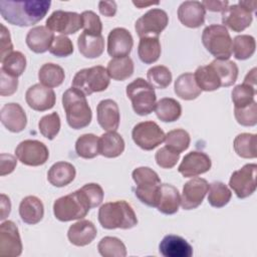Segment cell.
I'll list each match as a JSON object with an SVG mask.
<instances>
[{"label": "cell", "instance_id": "obj_37", "mask_svg": "<svg viewBox=\"0 0 257 257\" xmlns=\"http://www.w3.org/2000/svg\"><path fill=\"white\" fill-rule=\"evenodd\" d=\"M65 74L61 66L55 63H45L38 71V78L42 85L47 87H57L64 80Z\"/></svg>", "mask_w": 257, "mask_h": 257}, {"label": "cell", "instance_id": "obj_46", "mask_svg": "<svg viewBox=\"0 0 257 257\" xmlns=\"http://www.w3.org/2000/svg\"><path fill=\"white\" fill-rule=\"evenodd\" d=\"M147 79L154 88L164 89L172 82V73L167 66L156 65L148 70Z\"/></svg>", "mask_w": 257, "mask_h": 257}, {"label": "cell", "instance_id": "obj_10", "mask_svg": "<svg viewBox=\"0 0 257 257\" xmlns=\"http://www.w3.org/2000/svg\"><path fill=\"white\" fill-rule=\"evenodd\" d=\"M169 23V16L163 9L153 8L142 15L135 24V29L140 38L156 36L162 33Z\"/></svg>", "mask_w": 257, "mask_h": 257}, {"label": "cell", "instance_id": "obj_33", "mask_svg": "<svg viewBox=\"0 0 257 257\" xmlns=\"http://www.w3.org/2000/svg\"><path fill=\"white\" fill-rule=\"evenodd\" d=\"M210 64L215 69L221 86L227 87L235 83L238 77V66L234 61L229 59H215Z\"/></svg>", "mask_w": 257, "mask_h": 257}, {"label": "cell", "instance_id": "obj_51", "mask_svg": "<svg viewBox=\"0 0 257 257\" xmlns=\"http://www.w3.org/2000/svg\"><path fill=\"white\" fill-rule=\"evenodd\" d=\"M82 28L85 32L90 34H101L102 23L99 16L91 10L83 11L81 14Z\"/></svg>", "mask_w": 257, "mask_h": 257}, {"label": "cell", "instance_id": "obj_58", "mask_svg": "<svg viewBox=\"0 0 257 257\" xmlns=\"http://www.w3.org/2000/svg\"><path fill=\"white\" fill-rule=\"evenodd\" d=\"M0 207H1V217L0 219L3 221L5 220L11 211V203L9 197H7L5 194H1L0 197Z\"/></svg>", "mask_w": 257, "mask_h": 257}, {"label": "cell", "instance_id": "obj_16", "mask_svg": "<svg viewBox=\"0 0 257 257\" xmlns=\"http://www.w3.org/2000/svg\"><path fill=\"white\" fill-rule=\"evenodd\" d=\"M212 166L210 157L198 151L188 153L181 162L178 171L185 178H192L207 173Z\"/></svg>", "mask_w": 257, "mask_h": 257}, {"label": "cell", "instance_id": "obj_61", "mask_svg": "<svg viewBox=\"0 0 257 257\" xmlns=\"http://www.w3.org/2000/svg\"><path fill=\"white\" fill-rule=\"evenodd\" d=\"M133 4L135 5V6H137L138 8H144V7H147V6H149V5H158L159 4V2H148V3H146V2H141V1H134L133 2Z\"/></svg>", "mask_w": 257, "mask_h": 257}, {"label": "cell", "instance_id": "obj_13", "mask_svg": "<svg viewBox=\"0 0 257 257\" xmlns=\"http://www.w3.org/2000/svg\"><path fill=\"white\" fill-rule=\"evenodd\" d=\"M46 27L52 32H58L61 35L74 34L82 28V21L80 14L76 12L55 10L48 16Z\"/></svg>", "mask_w": 257, "mask_h": 257}, {"label": "cell", "instance_id": "obj_29", "mask_svg": "<svg viewBox=\"0 0 257 257\" xmlns=\"http://www.w3.org/2000/svg\"><path fill=\"white\" fill-rule=\"evenodd\" d=\"M76 175L75 168L68 162H57L53 164L47 173L48 182L57 188L70 184Z\"/></svg>", "mask_w": 257, "mask_h": 257}, {"label": "cell", "instance_id": "obj_45", "mask_svg": "<svg viewBox=\"0 0 257 257\" xmlns=\"http://www.w3.org/2000/svg\"><path fill=\"white\" fill-rule=\"evenodd\" d=\"M190 142V135L183 128H176L170 131L165 137L166 147L179 154H181L182 152L186 151L189 148Z\"/></svg>", "mask_w": 257, "mask_h": 257}, {"label": "cell", "instance_id": "obj_22", "mask_svg": "<svg viewBox=\"0 0 257 257\" xmlns=\"http://www.w3.org/2000/svg\"><path fill=\"white\" fill-rule=\"evenodd\" d=\"M206 9L202 2L185 1L178 8L180 22L189 28H198L205 22Z\"/></svg>", "mask_w": 257, "mask_h": 257}, {"label": "cell", "instance_id": "obj_49", "mask_svg": "<svg viewBox=\"0 0 257 257\" xmlns=\"http://www.w3.org/2000/svg\"><path fill=\"white\" fill-rule=\"evenodd\" d=\"M49 52L56 57H66L73 53V44L67 36L58 35L54 37Z\"/></svg>", "mask_w": 257, "mask_h": 257}, {"label": "cell", "instance_id": "obj_21", "mask_svg": "<svg viewBox=\"0 0 257 257\" xmlns=\"http://www.w3.org/2000/svg\"><path fill=\"white\" fill-rule=\"evenodd\" d=\"M97 122L106 132H115L118 128L120 114L117 103L112 99H102L96 106Z\"/></svg>", "mask_w": 257, "mask_h": 257}, {"label": "cell", "instance_id": "obj_47", "mask_svg": "<svg viewBox=\"0 0 257 257\" xmlns=\"http://www.w3.org/2000/svg\"><path fill=\"white\" fill-rule=\"evenodd\" d=\"M40 134L48 139L53 140L60 130V117L57 112H51L42 116L38 122Z\"/></svg>", "mask_w": 257, "mask_h": 257}, {"label": "cell", "instance_id": "obj_6", "mask_svg": "<svg viewBox=\"0 0 257 257\" xmlns=\"http://www.w3.org/2000/svg\"><path fill=\"white\" fill-rule=\"evenodd\" d=\"M202 42L216 59H229L232 55V38L224 25L211 24L205 27Z\"/></svg>", "mask_w": 257, "mask_h": 257}, {"label": "cell", "instance_id": "obj_35", "mask_svg": "<svg viewBox=\"0 0 257 257\" xmlns=\"http://www.w3.org/2000/svg\"><path fill=\"white\" fill-rule=\"evenodd\" d=\"M194 77L201 90L214 91L221 86L220 79L211 64L199 66L194 73Z\"/></svg>", "mask_w": 257, "mask_h": 257}, {"label": "cell", "instance_id": "obj_39", "mask_svg": "<svg viewBox=\"0 0 257 257\" xmlns=\"http://www.w3.org/2000/svg\"><path fill=\"white\" fill-rule=\"evenodd\" d=\"M255 48V38L251 35H237L234 40H232V52L234 57L238 60H245L250 58L254 54Z\"/></svg>", "mask_w": 257, "mask_h": 257}, {"label": "cell", "instance_id": "obj_27", "mask_svg": "<svg viewBox=\"0 0 257 257\" xmlns=\"http://www.w3.org/2000/svg\"><path fill=\"white\" fill-rule=\"evenodd\" d=\"M19 215L26 224L35 225L39 223L44 215V207L41 200L35 196L23 198L19 205Z\"/></svg>", "mask_w": 257, "mask_h": 257}, {"label": "cell", "instance_id": "obj_56", "mask_svg": "<svg viewBox=\"0 0 257 257\" xmlns=\"http://www.w3.org/2000/svg\"><path fill=\"white\" fill-rule=\"evenodd\" d=\"M116 3L114 1H99L98 2V10L99 12L106 16L112 17L116 13Z\"/></svg>", "mask_w": 257, "mask_h": 257}, {"label": "cell", "instance_id": "obj_9", "mask_svg": "<svg viewBox=\"0 0 257 257\" xmlns=\"http://www.w3.org/2000/svg\"><path fill=\"white\" fill-rule=\"evenodd\" d=\"M165 133L160 125L152 120L137 123L132 132L135 144L145 151H152L165 141Z\"/></svg>", "mask_w": 257, "mask_h": 257}, {"label": "cell", "instance_id": "obj_8", "mask_svg": "<svg viewBox=\"0 0 257 257\" xmlns=\"http://www.w3.org/2000/svg\"><path fill=\"white\" fill-rule=\"evenodd\" d=\"M110 82V77L101 65L80 69L72 79V87L81 91L85 96L93 92L105 90Z\"/></svg>", "mask_w": 257, "mask_h": 257}, {"label": "cell", "instance_id": "obj_19", "mask_svg": "<svg viewBox=\"0 0 257 257\" xmlns=\"http://www.w3.org/2000/svg\"><path fill=\"white\" fill-rule=\"evenodd\" d=\"M252 13L239 4L228 5L222 11V23L235 32H241L252 23Z\"/></svg>", "mask_w": 257, "mask_h": 257}, {"label": "cell", "instance_id": "obj_28", "mask_svg": "<svg viewBox=\"0 0 257 257\" xmlns=\"http://www.w3.org/2000/svg\"><path fill=\"white\" fill-rule=\"evenodd\" d=\"M80 54L86 58H97L104 50V39L101 34H90L83 31L77 38Z\"/></svg>", "mask_w": 257, "mask_h": 257}, {"label": "cell", "instance_id": "obj_52", "mask_svg": "<svg viewBox=\"0 0 257 257\" xmlns=\"http://www.w3.org/2000/svg\"><path fill=\"white\" fill-rule=\"evenodd\" d=\"M80 189L84 192L87 200L89 201L91 208H95L101 204L104 193L102 188L98 184H95V183L85 184Z\"/></svg>", "mask_w": 257, "mask_h": 257}, {"label": "cell", "instance_id": "obj_43", "mask_svg": "<svg viewBox=\"0 0 257 257\" xmlns=\"http://www.w3.org/2000/svg\"><path fill=\"white\" fill-rule=\"evenodd\" d=\"M1 69L6 73L18 77L23 74L26 68V57L20 51H13L1 60Z\"/></svg>", "mask_w": 257, "mask_h": 257}, {"label": "cell", "instance_id": "obj_12", "mask_svg": "<svg viewBox=\"0 0 257 257\" xmlns=\"http://www.w3.org/2000/svg\"><path fill=\"white\" fill-rule=\"evenodd\" d=\"M15 156L22 164L30 167L44 165L49 157L47 147L36 140H25L15 149Z\"/></svg>", "mask_w": 257, "mask_h": 257}, {"label": "cell", "instance_id": "obj_57", "mask_svg": "<svg viewBox=\"0 0 257 257\" xmlns=\"http://www.w3.org/2000/svg\"><path fill=\"white\" fill-rule=\"evenodd\" d=\"M205 9L213 12H222L229 5L228 1H216V0H205L202 2Z\"/></svg>", "mask_w": 257, "mask_h": 257}, {"label": "cell", "instance_id": "obj_20", "mask_svg": "<svg viewBox=\"0 0 257 257\" xmlns=\"http://www.w3.org/2000/svg\"><path fill=\"white\" fill-rule=\"evenodd\" d=\"M0 120L11 133H20L27 124L26 113L22 106L16 102H9L2 106Z\"/></svg>", "mask_w": 257, "mask_h": 257}, {"label": "cell", "instance_id": "obj_2", "mask_svg": "<svg viewBox=\"0 0 257 257\" xmlns=\"http://www.w3.org/2000/svg\"><path fill=\"white\" fill-rule=\"evenodd\" d=\"M97 217L101 227L108 230L131 229L138 224V218L134 209L123 200L101 205Z\"/></svg>", "mask_w": 257, "mask_h": 257}, {"label": "cell", "instance_id": "obj_48", "mask_svg": "<svg viewBox=\"0 0 257 257\" xmlns=\"http://www.w3.org/2000/svg\"><path fill=\"white\" fill-rule=\"evenodd\" d=\"M237 122L243 126H254L257 123V103L253 101L244 107H234Z\"/></svg>", "mask_w": 257, "mask_h": 257}, {"label": "cell", "instance_id": "obj_30", "mask_svg": "<svg viewBox=\"0 0 257 257\" xmlns=\"http://www.w3.org/2000/svg\"><path fill=\"white\" fill-rule=\"evenodd\" d=\"M99 155L104 158H116L124 151V141L116 132H107L98 139Z\"/></svg>", "mask_w": 257, "mask_h": 257}, {"label": "cell", "instance_id": "obj_60", "mask_svg": "<svg viewBox=\"0 0 257 257\" xmlns=\"http://www.w3.org/2000/svg\"><path fill=\"white\" fill-rule=\"evenodd\" d=\"M240 6H242L243 8H245L246 10H248L249 12H253L256 9V5H257V1H239L238 3Z\"/></svg>", "mask_w": 257, "mask_h": 257}, {"label": "cell", "instance_id": "obj_50", "mask_svg": "<svg viewBox=\"0 0 257 257\" xmlns=\"http://www.w3.org/2000/svg\"><path fill=\"white\" fill-rule=\"evenodd\" d=\"M180 159V154L170 150L168 147L159 149L155 155V160L159 167L163 169H172Z\"/></svg>", "mask_w": 257, "mask_h": 257}, {"label": "cell", "instance_id": "obj_18", "mask_svg": "<svg viewBox=\"0 0 257 257\" xmlns=\"http://www.w3.org/2000/svg\"><path fill=\"white\" fill-rule=\"evenodd\" d=\"M134 46L131 32L122 27L113 28L107 36V53L111 57L128 56Z\"/></svg>", "mask_w": 257, "mask_h": 257}, {"label": "cell", "instance_id": "obj_7", "mask_svg": "<svg viewBox=\"0 0 257 257\" xmlns=\"http://www.w3.org/2000/svg\"><path fill=\"white\" fill-rule=\"evenodd\" d=\"M125 92L137 114L142 116L148 115L155 109L157 103L155 88L144 78L139 77L128 83Z\"/></svg>", "mask_w": 257, "mask_h": 257}, {"label": "cell", "instance_id": "obj_36", "mask_svg": "<svg viewBox=\"0 0 257 257\" xmlns=\"http://www.w3.org/2000/svg\"><path fill=\"white\" fill-rule=\"evenodd\" d=\"M106 71L114 80H125L134 73V62L131 57H114L108 61Z\"/></svg>", "mask_w": 257, "mask_h": 257}, {"label": "cell", "instance_id": "obj_54", "mask_svg": "<svg viewBox=\"0 0 257 257\" xmlns=\"http://www.w3.org/2000/svg\"><path fill=\"white\" fill-rule=\"evenodd\" d=\"M1 31H0V39H1V52H0V61L3 60L7 55L13 52V44L11 41V36L9 30L6 28L4 24H1Z\"/></svg>", "mask_w": 257, "mask_h": 257}, {"label": "cell", "instance_id": "obj_59", "mask_svg": "<svg viewBox=\"0 0 257 257\" xmlns=\"http://www.w3.org/2000/svg\"><path fill=\"white\" fill-rule=\"evenodd\" d=\"M244 82L256 86V68H252L244 78Z\"/></svg>", "mask_w": 257, "mask_h": 257}, {"label": "cell", "instance_id": "obj_34", "mask_svg": "<svg viewBox=\"0 0 257 257\" xmlns=\"http://www.w3.org/2000/svg\"><path fill=\"white\" fill-rule=\"evenodd\" d=\"M158 118L164 122L176 121L182 114V106L179 101L171 97L161 98L155 106Z\"/></svg>", "mask_w": 257, "mask_h": 257}, {"label": "cell", "instance_id": "obj_5", "mask_svg": "<svg viewBox=\"0 0 257 257\" xmlns=\"http://www.w3.org/2000/svg\"><path fill=\"white\" fill-rule=\"evenodd\" d=\"M137 188L136 197L149 207H156L158 202L161 179L159 175L149 167H139L132 173Z\"/></svg>", "mask_w": 257, "mask_h": 257}, {"label": "cell", "instance_id": "obj_4", "mask_svg": "<svg viewBox=\"0 0 257 257\" xmlns=\"http://www.w3.org/2000/svg\"><path fill=\"white\" fill-rule=\"evenodd\" d=\"M91 209L89 201L81 189L62 196L53 203L54 217L61 222L80 220Z\"/></svg>", "mask_w": 257, "mask_h": 257}, {"label": "cell", "instance_id": "obj_14", "mask_svg": "<svg viewBox=\"0 0 257 257\" xmlns=\"http://www.w3.org/2000/svg\"><path fill=\"white\" fill-rule=\"evenodd\" d=\"M22 253V242L16 224L4 221L0 225V256L17 257Z\"/></svg>", "mask_w": 257, "mask_h": 257}, {"label": "cell", "instance_id": "obj_17", "mask_svg": "<svg viewBox=\"0 0 257 257\" xmlns=\"http://www.w3.org/2000/svg\"><path fill=\"white\" fill-rule=\"evenodd\" d=\"M25 100L30 108L37 111H45L54 106L56 96L52 88L36 83L26 90Z\"/></svg>", "mask_w": 257, "mask_h": 257}, {"label": "cell", "instance_id": "obj_1", "mask_svg": "<svg viewBox=\"0 0 257 257\" xmlns=\"http://www.w3.org/2000/svg\"><path fill=\"white\" fill-rule=\"evenodd\" d=\"M47 0L0 1V13L9 24L16 26H32L44 18L50 8Z\"/></svg>", "mask_w": 257, "mask_h": 257}, {"label": "cell", "instance_id": "obj_44", "mask_svg": "<svg viewBox=\"0 0 257 257\" xmlns=\"http://www.w3.org/2000/svg\"><path fill=\"white\" fill-rule=\"evenodd\" d=\"M256 86L243 82L236 85L232 90V101L234 107H244L255 101Z\"/></svg>", "mask_w": 257, "mask_h": 257}, {"label": "cell", "instance_id": "obj_15", "mask_svg": "<svg viewBox=\"0 0 257 257\" xmlns=\"http://www.w3.org/2000/svg\"><path fill=\"white\" fill-rule=\"evenodd\" d=\"M209 190L208 182L203 178H193L184 187L181 197V206L184 210H193L199 207Z\"/></svg>", "mask_w": 257, "mask_h": 257}, {"label": "cell", "instance_id": "obj_26", "mask_svg": "<svg viewBox=\"0 0 257 257\" xmlns=\"http://www.w3.org/2000/svg\"><path fill=\"white\" fill-rule=\"evenodd\" d=\"M181 204V196L176 187L170 184H161L156 208L165 215H173L178 212Z\"/></svg>", "mask_w": 257, "mask_h": 257}, {"label": "cell", "instance_id": "obj_23", "mask_svg": "<svg viewBox=\"0 0 257 257\" xmlns=\"http://www.w3.org/2000/svg\"><path fill=\"white\" fill-rule=\"evenodd\" d=\"M159 251L164 257H191L193 247L186 239L178 235L165 236L160 245Z\"/></svg>", "mask_w": 257, "mask_h": 257}, {"label": "cell", "instance_id": "obj_42", "mask_svg": "<svg viewBox=\"0 0 257 257\" xmlns=\"http://www.w3.org/2000/svg\"><path fill=\"white\" fill-rule=\"evenodd\" d=\"M98 252L103 257H125L126 248L125 245L116 237L106 236L103 237L98 245Z\"/></svg>", "mask_w": 257, "mask_h": 257}, {"label": "cell", "instance_id": "obj_41", "mask_svg": "<svg viewBox=\"0 0 257 257\" xmlns=\"http://www.w3.org/2000/svg\"><path fill=\"white\" fill-rule=\"evenodd\" d=\"M208 202L212 207L222 208L231 200L232 193L230 189L222 182H213L209 185Z\"/></svg>", "mask_w": 257, "mask_h": 257}, {"label": "cell", "instance_id": "obj_40", "mask_svg": "<svg viewBox=\"0 0 257 257\" xmlns=\"http://www.w3.org/2000/svg\"><path fill=\"white\" fill-rule=\"evenodd\" d=\"M98 139L93 134H84L75 142V152L83 159H93L99 155Z\"/></svg>", "mask_w": 257, "mask_h": 257}, {"label": "cell", "instance_id": "obj_3", "mask_svg": "<svg viewBox=\"0 0 257 257\" xmlns=\"http://www.w3.org/2000/svg\"><path fill=\"white\" fill-rule=\"evenodd\" d=\"M62 105L66 114V121L73 130L87 126L92 118L91 108L85 95L74 87L66 89L62 95Z\"/></svg>", "mask_w": 257, "mask_h": 257}, {"label": "cell", "instance_id": "obj_24", "mask_svg": "<svg viewBox=\"0 0 257 257\" xmlns=\"http://www.w3.org/2000/svg\"><path fill=\"white\" fill-rule=\"evenodd\" d=\"M96 227L91 221L79 220L69 227L67 238L71 244L82 247L90 244L96 237Z\"/></svg>", "mask_w": 257, "mask_h": 257}, {"label": "cell", "instance_id": "obj_25", "mask_svg": "<svg viewBox=\"0 0 257 257\" xmlns=\"http://www.w3.org/2000/svg\"><path fill=\"white\" fill-rule=\"evenodd\" d=\"M54 37V33L51 30L46 26L39 25L28 31L25 41L31 51L35 53H44L49 50Z\"/></svg>", "mask_w": 257, "mask_h": 257}, {"label": "cell", "instance_id": "obj_55", "mask_svg": "<svg viewBox=\"0 0 257 257\" xmlns=\"http://www.w3.org/2000/svg\"><path fill=\"white\" fill-rule=\"evenodd\" d=\"M0 158V176L11 174L17 165L16 158L9 154H1Z\"/></svg>", "mask_w": 257, "mask_h": 257}, {"label": "cell", "instance_id": "obj_31", "mask_svg": "<svg viewBox=\"0 0 257 257\" xmlns=\"http://www.w3.org/2000/svg\"><path fill=\"white\" fill-rule=\"evenodd\" d=\"M174 90L177 96L185 100H193L202 92L196 83L194 74L191 72L183 73L177 77L174 84Z\"/></svg>", "mask_w": 257, "mask_h": 257}, {"label": "cell", "instance_id": "obj_11", "mask_svg": "<svg viewBox=\"0 0 257 257\" xmlns=\"http://www.w3.org/2000/svg\"><path fill=\"white\" fill-rule=\"evenodd\" d=\"M256 164H246L241 169L233 172L229 186L239 199L251 196L256 190Z\"/></svg>", "mask_w": 257, "mask_h": 257}, {"label": "cell", "instance_id": "obj_38", "mask_svg": "<svg viewBox=\"0 0 257 257\" xmlns=\"http://www.w3.org/2000/svg\"><path fill=\"white\" fill-rule=\"evenodd\" d=\"M257 137L254 134L243 133L238 135L234 140L235 153L244 159H254L257 156Z\"/></svg>", "mask_w": 257, "mask_h": 257}, {"label": "cell", "instance_id": "obj_53", "mask_svg": "<svg viewBox=\"0 0 257 257\" xmlns=\"http://www.w3.org/2000/svg\"><path fill=\"white\" fill-rule=\"evenodd\" d=\"M17 87H18L17 77L6 73L3 69L0 68V95L9 96L17 90Z\"/></svg>", "mask_w": 257, "mask_h": 257}, {"label": "cell", "instance_id": "obj_32", "mask_svg": "<svg viewBox=\"0 0 257 257\" xmlns=\"http://www.w3.org/2000/svg\"><path fill=\"white\" fill-rule=\"evenodd\" d=\"M161 43L159 37L146 36L142 37L138 46V55L142 62L152 64L161 56Z\"/></svg>", "mask_w": 257, "mask_h": 257}]
</instances>
